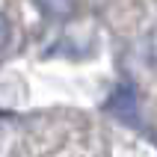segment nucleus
Segmentation results:
<instances>
[{
  "label": "nucleus",
  "instance_id": "nucleus-1",
  "mask_svg": "<svg viewBox=\"0 0 157 157\" xmlns=\"http://www.w3.org/2000/svg\"><path fill=\"white\" fill-rule=\"evenodd\" d=\"M110 110L113 113H119V119H128V122H133L136 119V98H133V89L131 86H122L116 89V95L110 98Z\"/></svg>",
  "mask_w": 157,
  "mask_h": 157
},
{
  "label": "nucleus",
  "instance_id": "nucleus-2",
  "mask_svg": "<svg viewBox=\"0 0 157 157\" xmlns=\"http://www.w3.org/2000/svg\"><path fill=\"white\" fill-rule=\"evenodd\" d=\"M36 6L39 12L53 21H65V18L74 15V9H77V0H36Z\"/></svg>",
  "mask_w": 157,
  "mask_h": 157
},
{
  "label": "nucleus",
  "instance_id": "nucleus-3",
  "mask_svg": "<svg viewBox=\"0 0 157 157\" xmlns=\"http://www.w3.org/2000/svg\"><path fill=\"white\" fill-rule=\"evenodd\" d=\"M145 59H148V65L157 71V33L148 36V48H145Z\"/></svg>",
  "mask_w": 157,
  "mask_h": 157
},
{
  "label": "nucleus",
  "instance_id": "nucleus-4",
  "mask_svg": "<svg viewBox=\"0 0 157 157\" xmlns=\"http://www.w3.org/2000/svg\"><path fill=\"white\" fill-rule=\"evenodd\" d=\"M9 44V18L0 12V51Z\"/></svg>",
  "mask_w": 157,
  "mask_h": 157
}]
</instances>
